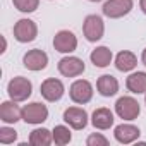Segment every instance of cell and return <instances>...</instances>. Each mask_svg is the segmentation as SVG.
Masks as SVG:
<instances>
[{"instance_id": "obj_13", "label": "cell", "mask_w": 146, "mask_h": 146, "mask_svg": "<svg viewBox=\"0 0 146 146\" xmlns=\"http://www.w3.org/2000/svg\"><path fill=\"white\" fill-rule=\"evenodd\" d=\"M139 136H141L139 127H136L132 124H120L113 129V137L120 144H131V143L137 141Z\"/></svg>"}, {"instance_id": "obj_7", "label": "cell", "mask_w": 146, "mask_h": 146, "mask_svg": "<svg viewBox=\"0 0 146 146\" xmlns=\"http://www.w3.org/2000/svg\"><path fill=\"white\" fill-rule=\"evenodd\" d=\"M48 119V108L46 105L40 102H33L23 107V120L31 125H38Z\"/></svg>"}, {"instance_id": "obj_23", "label": "cell", "mask_w": 146, "mask_h": 146, "mask_svg": "<svg viewBox=\"0 0 146 146\" xmlns=\"http://www.w3.org/2000/svg\"><path fill=\"white\" fill-rule=\"evenodd\" d=\"M17 141V132L12 127H0V144H12Z\"/></svg>"}, {"instance_id": "obj_4", "label": "cell", "mask_w": 146, "mask_h": 146, "mask_svg": "<svg viewBox=\"0 0 146 146\" xmlns=\"http://www.w3.org/2000/svg\"><path fill=\"white\" fill-rule=\"evenodd\" d=\"M115 113L120 119L131 122V120H136L139 117L141 107H139V103H137L136 98H132V96H120L115 102Z\"/></svg>"}, {"instance_id": "obj_9", "label": "cell", "mask_w": 146, "mask_h": 146, "mask_svg": "<svg viewBox=\"0 0 146 146\" xmlns=\"http://www.w3.org/2000/svg\"><path fill=\"white\" fill-rule=\"evenodd\" d=\"M53 48L60 53H72L78 48V36L69 31V29H60L53 36Z\"/></svg>"}, {"instance_id": "obj_11", "label": "cell", "mask_w": 146, "mask_h": 146, "mask_svg": "<svg viewBox=\"0 0 146 146\" xmlns=\"http://www.w3.org/2000/svg\"><path fill=\"white\" fill-rule=\"evenodd\" d=\"M40 93H41V96H43L46 102H52V103H53V102H58V100L64 96L65 86H64V83H62L60 79L48 78V79H45V81L41 83Z\"/></svg>"}, {"instance_id": "obj_21", "label": "cell", "mask_w": 146, "mask_h": 146, "mask_svg": "<svg viewBox=\"0 0 146 146\" xmlns=\"http://www.w3.org/2000/svg\"><path fill=\"white\" fill-rule=\"evenodd\" d=\"M52 134H53V143L57 146H65L72 139V132H70V129L67 125H55Z\"/></svg>"}, {"instance_id": "obj_28", "label": "cell", "mask_w": 146, "mask_h": 146, "mask_svg": "<svg viewBox=\"0 0 146 146\" xmlns=\"http://www.w3.org/2000/svg\"><path fill=\"white\" fill-rule=\"evenodd\" d=\"M144 103H146V93H144Z\"/></svg>"}, {"instance_id": "obj_19", "label": "cell", "mask_w": 146, "mask_h": 146, "mask_svg": "<svg viewBox=\"0 0 146 146\" xmlns=\"http://www.w3.org/2000/svg\"><path fill=\"white\" fill-rule=\"evenodd\" d=\"M90 60H91V64H93L95 67L103 69V67H108V65L112 64L113 53H112V50H110L108 46H96V48L90 53Z\"/></svg>"}, {"instance_id": "obj_10", "label": "cell", "mask_w": 146, "mask_h": 146, "mask_svg": "<svg viewBox=\"0 0 146 146\" xmlns=\"http://www.w3.org/2000/svg\"><path fill=\"white\" fill-rule=\"evenodd\" d=\"M88 112L81 107H69L64 110V122L76 131H83L88 125Z\"/></svg>"}, {"instance_id": "obj_14", "label": "cell", "mask_w": 146, "mask_h": 146, "mask_svg": "<svg viewBox=\"0 0 146 146\" xmlns=\"http://www.w3.org/2000/svg\"><path fill=\"white\" fill-rule=\"evenodd\" d=\"M23 119V108H19L17 102L9 100L0 105V120L4 124H16Z\"/></svg>"}, {"instance_id": "obj_3", "label": "cell", "mask_w": 146, "mask_h": 146, "mask_svg": "<svg viewBox=\"0 0 146 146\" xmlns=\"http://www.w3.org/2000/svg\"><path fill=\"white\" fill-rule=\"evenodd\" d=\"M93 84L86 79H76L69 88V96L70 100L78 105H86L93 98Z\"/></svg>"}, {"instance_id": "obj_17", "label": "cell", "mask_w": 146, "mask_h": 146, "mask_svg": "<svg viewBox=\"0 0 146 146\" xmlns=\"http://www.w3.org/2000/svg\"><path fill=\"white\" fill-rule=\"evenodd\" d=\"M137 65V57L131 50H122L115 55V67L120 72H131Z\"/></svg>"}, {"instance_id": "obj_2", "label": "cell", "mask_w": 146, "mask_h": 146, "mask_svg": "<svg viewBox=\"0 0 146 146\" xmlns=\"http://www.w3.org/2000/svg\"><path fill=\"white\" fill-rule=\"evenodd\" d=\"M83 35L88 41L91 43H96L103 38L105 35V23L100 16L96 14H90L84 17V23H83Z\"/></svg>"}, {"instance_id": "obj_12", "label": "cell", "mask_w": 146, "mask_h": 146, "mask_svg": "<svg viewBox=\"0 0 146 146\" xmlns=\"http://www.w3.org/2000/svg\"><path fill=\"white\" fill-rule=\"evenodd\" d=\"M23 64L28 70H33V72H38V70H43L46 65H48V55L40 50V48H33V50H28L23 57Z\"/></svg>"}, {"instance_id": "obj_16", "label": "cell", "mask_w": 146, "mask_h": 146, "mask_svg": "<svg viewBox=\"0 0 146 146\" xmlns=\"http://www.w3.org/2000/svg\"><path fill=\"white\" fill-rule=\"evenodd\" d=\"M96 90L102 96L105 98H110V96H115L119 93V81L117 78H113L112 74H103L98 78L96 81Z\"/></svg>"}, {"instance_id": "obj_5", "label": "cell", "mask_w": 146, "mask_h": 146, "mask_svg": "<svg viewBox=\"0 0 146 146\" xmlns=\"http://www.w3.org/2000/svg\"><path fill=\"white\" fill-rule=\"evenodd\" d=\"M57 69H58V72L64 78H78V76H81L84 72L86 65H84L83 58L74 57V55H67V57L58 60Z\"/></svg>"}, {"instance_id": "obj_27", "label": "cell", "mask_w": 146, "mask_h": 146, "mask_svg": "<svg viewBox=\"0 0 146 146\" xmlns=\"http://www.w3.org/2000/svg\"><path fill=\"white\" fill-rule=\"evenodd\" d=\"M88 2H102V0H88Z\"/></svg>"}, {"instance_id": "obj_15", "label": "cell", "mask_w": 146, "mask_h": 146, "mask_svg": "<svg viewBox=\"0 0 146 146\" xmlns=\"http://www.w3.org/2000/svg\"><path fill=\"white\" fill-rule=\"evenodd\" d=\"M113 120H115L113 112L107 107H100L91 113V124H93L95 129H100V131L110 129L113 125Z\"/></svg>"}, {"instance_id": "obj_22", "label": "cell", "mask_w": 146, "mask_h": 146, "mask_svg": "<svg viewBox=\"0 0 146 146\" xmlns=\"http://www.w3.org/2000/svg\"><path fill=\"white\" fill-rule=\"evenodd\" d=\"M14 7L19 11V12H24V14H29V12H35L40 5V0H12Z\"/></svg>"}, {"instance_id": "obj_18", "label": "cell", "mask_w": 146, "mask_h": 146, "mask_svg": "<svg viewBox=\"0 0 146 146\" xmlns=\"http://www.w3.org/2000/svg\"><path fill=\"white\" fill-rule=\"evenodd\" d=\"M125 88H127L131 93H134V95H143V93H146V72L137 70V72L129 74L127 79H125Z\"/></svg>"}, {"instance_id": "obj_25", "label": "cell", "mask_w": 146, "mask_h": 146, "mask_svg": "<svg viewBox=\"0 0 146 146\" xmlns=\"http://www.w3.org/2000/svg\"><path fill=\"white\" fill-rule=\"evenodd\" d=\"M139 7H141L143 14H146V0H139Z\"/></svg>"}, {"instance_id": "obj_1", "label": "cell", "mask_w": 146, "mask_h": 146, "mask_svg": "<svg viewBox=\"0 0 146 146\" xmlns=\"http://www.w3.org/2000/svg\"><path fill=\"white\" fill-rule=\"evenodd\" d=\"M7 93H9V98L14 100V102H26L31 93H33V84L28 78H23V76H16L9 81L7 84Z\"/></svg>"}, {"instance_id": "obj_20", "label": "cell", "mask_w": 146, "mask_h": 146, "mask_svg": "<svg viewBox=\"0 0 146 146\" xmlns=\"http://www.w3.org/2000/svg\"><path fill=\"white\" fill-rule=\"evenodd\" d=\"M28 141L33 146H48V144L53 143V134H52V131H48L45 127H38V129L29 132V139Z\"/></svg>"}, {"instance_id": "obj_6", "label": "cell", "mask_w": 146, "mask_h": 146, "mask_svg": "<svg viewBox=\"0 0 146 146\" xmlns=\"http://www.w3.org/2000/svg\"><path fill=\"white\" fill-rule=\"evenodd\" d=\"M134 7L132 0H107L102 7V12L108 19H120L127 16Z\"/></svg>"}, {"instance_id": "obj_26", "label": "cell", "mask_w": 146, "mask_h": 146, "mask_svg": "<svg viewBox=\"0 0 146 146\" xmlns=\"http://www.w3.org/2000/svg\"><path fill=\"white\" fill-rule=\"evenodd\" d=\"M141 62L146 65V48H144V50H143V53H141Z\"/></svg>"}, {"instance_id": "obj_24", "label": "cell", "mask_w": 146, "mask_h": 146, "mask_svg": "<svg viewBox=\"0 0 146 146\" xmlns=\"http://www.w3.org/2000/svg\"><path fill=\"white\" fill-rule=\"evenodd\" d=\"M86 144H88V146H107V144H108V139H107L103 134H100V132H93V134L88 136Z\"/></svg>"}, {"instance_id": "obj_8", "label": "cell", "mask_w": 146, "mask_h": 146, "mask_svg": "<svg viewBox=\"0 0 146 146\" xmlns=\"http://www.w3.org/2000/svg\"><path fill=\"white\" fill-rule=\"evenodd\" d=\"M38 36V26L31 19H19L14 24V38L19 43H31Z\"/></svg>"}]
</instances>
